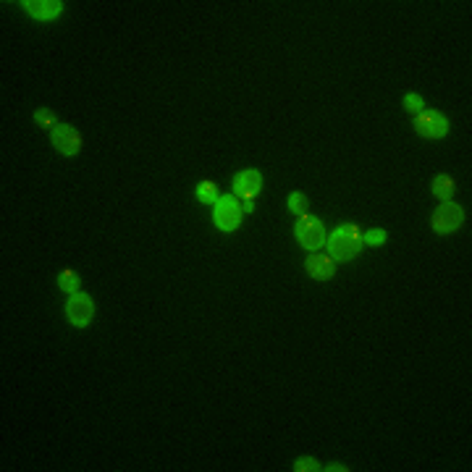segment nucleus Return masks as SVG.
Wrapping results in <instances>:
<instances>
[{
    "instance_id": "3",
    "label": "nucleus",
    "mask_w": 472,
    "mask_h": 472,
    "mask_svg": "<svg viewBox=\"0 0 472 472\" xmlns=\"http://www.w3.org/2000/svg\"><path fill=\"white\" fill-rule=\"evenodd\" d=\"M242 221H244V210H242L239 200H236L234 194H221V200L215 203L213 210L215 228H221L223 234H231V231H236L242 226Z\"/></svg>"
},
{
    "instance_id": "4",
    "label": "nucleus",
    "mask_w": 472,
    "mask_h": 472,
    "mask_svg": "<svg viewBox=\"0 0 472 472\" xmlns=\"http://www.w3.org/2000/svg\"><path fill=\"white\" fill-rule=\"evenodd\" d=\"M462 223H464V210H462V205L457 203H441L439 207H436V213L430 215V226H433V231L441 236L459 231Z\"/></svg>"
},
{
    "instance_id": "18",
    "label": "nucleus",
    "mask_w": 472,
    "mask_h": 472,
    "mask_svg": "<svg viewBox=\"0 0 472 472\" xmlns=\"http://www.w3.org/2000/svg\"><path fill=\"white\" fill-rule=\"evenodd\" d=\"M404 111H409V113L425 111V100H423L417 92H409V95H404Z\"/></svg>"
},
{
    "instance_id": "6",
    "label": "nucleus",
    "mask_w": 472,
    "mask_h": 472,
    "mask_svg": "<svg viewBox=\"0 0 472 472\" xmlns=\"http://www.w3.org/2000/svg\"><path fill=\"white\" fill-rule=\"evenodd\" d=\"M415 129L423 139H443L449 134V121L439 111H420L415 118Z\"/></svg>"
},
{
    "instance_id": "2",
    "label": "nucleus",
    "mask_w": 472,
    "mask_h": 472,
    "mask_svg": "<svg viewBox=\"0 0 472 472\" xmlns=\"http://www.w3.org/2000/svg\"><path fill=\"white\" fill-rule=\"evenodd\" d=\"M294 236H297L299 247H304L307 252H317V249L326 247V242H328L326 226L320 223L315 215H302V218H297Z\"/></svg>"
},
{
    "instance_id": "10",
    "label": "nucleus",
    "mask_w": 472,
    "mask_h": 472,
    "mask_svg": "<svg viewBox=\"0 0 472 472\" xmlns=\"http://www.w3.org/2000/svg\"><path fill=\"white\" fill-rule=\"evenodd\" d=\"M262 189V173L255 168L242 171L239 176L234 179V191L236 197H244V200H255Z\"/></svg>"
},
{
    "instance_id": "17",
    "label": "nucleus",
    "mask_w": 472,
    "mask_h": 472,
    "mask_svg": "<svg viewBox=\"0 0 472 472\" xmlns=\"http://www.w3.org/2000/svg\"><path fill=\"white\" fill-rule=\"evenodd\" d=\"M320 470V462L315 457H299L294 462V472H317Z\"/></svg>"
},
{
    "instance_id": "19",
    "label": "nucleus",
    "mask_w": 472,
    "mask_h": 472,
    "mask_svg": "<svg viewBox=\"0 0 472 472\" xmlns=\"http://www.w3.org/2000/svg\"><path fill=\"white\" fill-rule=\"evenodd\" d=\"M242 210H244V213H252V210H255V203H252V200H247V203L242 205Z\"/></svg>"
},
{
    "instance_id": "5",
    "label": "nucleus",
    "mask_w": 472,
    "mask_h": 472,
    "mask_svg": "<svg viewBox=\"0 0 472 472\" xmlns=\"http://www.w3.org/2000/svg\"><path fill=\"white\" fill-rule=\"evenodd\" d=\"M66 317L71 326L77 328H87L92 323V317H95V302H92L90 294H71L66 302Z\"/></svg>"
},
{
    "instance_id": "9",
    "label": "nucleus",
    "mask_w": 472,
    "mask_h": 472,
    "mask_svg": "<svg viewBox=\"0 0 472 472\" xmlns=\"http://www.w3.org/2000/svg\"><path fill=\"white\" fill-rule=\"evenodd\" d=\"M22 6L24 11L29 13L32 19H37V22H53V19H58L61 11H63V3H61V0H24Z\"/></svg>"
},
{
    "instance_id": "1",
    "label": "nucleus",
    "mask_w": 472,
    "mask_h": 472,
    "mask_svg": "<svg viewBox=\"0 0 472 472\" xmlns=\"http://www.w3.org/2000/svg\"><path fill=\"white\" fill-rule=\"evenodd\" d=\"M362 244H365V242H362V231L354 223L338 226L336 231L328 236V242H326L328 255H331L333 260H341V262H349V260L357 258Z\"/></svg>"
},
{
    "instance_id": "11",
    "label": "nucleus",
    "mask_w": 472,
    "mask_h": 472,
    "mask_svg": "<svg viewBox=\"0 0 472 472\" xmlns=\"http://www.w3.org/2000/svg\"><path fill=\"white\" fill-rule=\"evenodd\" d=\"M433 194L439 197L441 203H451V197L457 194V184H454V179L451 176H446V173H441V176H436L433 179Z\"/></svg>"
},
{
    "instance_id": "7",
    "label": "nucleus",
    "mask_w": 472,
    "mask_h": 472,
    "mask_svg": "<svg viewBox=\"0 0 472 472\" xmlns=\"http://www.w3.org/2000/svg\"><path fill=\"white\" fill-rule=\"evenodd\" d=\"M50 142H53V147H56L61 155L66 157L79 155V150H81V134L68 124H58L56 129L50 132Z\"/></svg>"
},
{
    "instance_id": "8",
    "label": "nucleus",
    "mask_w": 472,
    "mask_h": 472,
    "mask_svg": "<svg viewBox=\"0 0 472 472\" xmlns=\"http://www.w3.org/2000/svg\"><path fill=\"white\" fill-rule=\"evenodd\" d=\"M304 270L310 273V278H315V281H328L336 273V260L331 258V255H323V252H313L310 258L304 260Z\"/></svg>"
},
{
    "instance_id": "16",
    "label": "nucleus",
    "mask_w": 472,
    "mask_h": 472,
    "mask_svg": "<svg viewBox=\"0 0 472 472\" xmlns=\"http://www.w3.org/2000/svg\"><path fill=\"white\" fill-rule=\"evenodd\" d=\"M362 242L370 244V247H381V244H386V231L383 228H370V231L362 234Z\"/></svg>"
},
{
    "instance_id": "13",
    "label": "nucleus",
    "mask_w": 472,
    "mask_h": 472,
    "mask_svg": "<svg viewBox=\"0 0 472 472\" xmlns=\"http://www.w3.org/2000/svg\"><path fill=\"white\" fill-rule=\"evenodd\" d=\"M197 200L203 205H215L221 200V191L215 187V181H200V187H197Z\"/></svg>"
},
{
    "instance_id": "12",
    "label": "nucleus",
    "mask_w": 472,
    "mask_h": 472,
    "mask_svg": "<svg viewBox=\"0 0 472 472\" xmlns=\"http://www.w3.org/2000/svg\"><path fill=\"white\" fill-rule=\"evenodd\" d=\"M58 286H61V292H66L68 297L71 294H77L79 292V286H81V278H79V273L77 270H61L58 273Z\"/></svg>"
},
{
    "instance_id": "14",
    "label": "nucleus",
    "mask_w": 472,
    "mask_h": 472,
    "mask_svg": "<svg viewBox=\"0 0 472 472\" xmlns=\"http://www.w3.org/2000/svg\"><path fill=\"white\" fill-rule=\"evenodd\" d=\"M289 210H292L297 218L307 215V210H310V200H307V194H302V191H292V194H289Z\"/></svg>"
},
{
    "instance_id": "15",
    "label": "nucleus",
    "mask_w": 472,
    "mask_h": 472,
    "mask_svg": "<svg viewBox=\"0 0 472 472\" xmlns=\"http://www.w3.org/2000/svg\"><path fill=\"white\" fill-rule=\"evenodd\" d=\"M34 121H37V126L47 129V132H53V129L61 124L56 111H47V108H37V111H34Z\"/></svg>"
},
{
    "instance_id": "20",
    "label": "nucleus",
    "mask_w": 472,
    "mask_h": 472,
    "mask_svg": "<svg viewBox=\"0 0 472 472\" xmlns=\"http://www.w3.org/2000/svg\"><path fill=\"white\" fill-rule=\"evenodd\" d=\"M328 470H331V472H347L349 467H344V464H331V467H328Z\"/></svg>"
}]
</instances>
